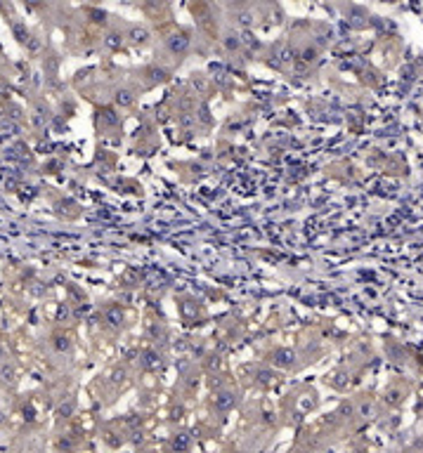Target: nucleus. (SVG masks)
I'll return each instance as SVG.
<instances>
[{
  "label": "nucleus",
  "instance_id": "f257e3e1",
  "mask_svg": "<svg viewBox=\"0 0 423 453\" xmlns=\"http://www.w3.org/2000/svg\"><path fill=\"white\" fill-rule=\"evenodd\" d=\"M215 406H218L220 411L232 409V406H234V394H232V392H222V394H218V397H215Z\"/></svg>",
  "mask_w": 423,
  "mask_h": 453
},
{
  "label": "nucleus",
  "instance_id": "f03ea898",
  "mask_svg": "<svg viewBox=\"0 0 423 453\" xmlns=\"http://www.w3.org/2000/svg\"><path fill=\"white\" fill-rule=\"evenodd\" d=\"M189 444H192V439H189V435H184V432L175 435V439H173V448H175L178 453L187 451V448H189Z\"/></svg>",
  "mask_w": 423,
  "mask_h": 453
},
{
  "label": "nucleus",
  "instance_id": "7ed1b4c3",
  "mask_svg": "<svg viewBox=\"0 0 423 453\" xmlns=\"http://www.w3.org/2000/svg\"><path fill=\"white\" fill-rule=\"evenodd\" d=\"M274 364H277V366H282V368L291 366V364H293V352H288V349L277 352V354H274Z\"/></svg>",
  "mask_w": 423,
  "mask_h": 453
},
{
  "label": "nucleus",
  "instance_id": "20e7f679",
  "mask_svg": "<svg viewBox=\"0 0 423 453\" xmlns=\"http://www.w3.org/2000/svg\"><path fill=\"white\" fill-rule=\"evenodd\" d=\"M14 375H17V371H14L12 364H0V380L3 382H12Z\"/></svg>",
  "mask_w": 423,
  "mask_h": 453
},
{
  "label": "nucleus",
  "instance_id": "39448f33",
  "mask_svg": "<svg viewBox=\"0 0 423 453\" xmlns=\"http://www.w3.org/2000/svg\"><path fill=\"white\" fill-rule=\"evenodd\" d=\"M74 409H76V401H74V399H69L67 404H61L59 413H61V416H64V418H69V416H71V413H74Z\"/></svg>",
  "mask_w": 423,
  "mask_h": 453
},
{
  "label": "nucleus",
  "instance_id": "423d86ee",
  "mask_svg": "<svg viewBox=\"0 0 423 453\" xmlns=\"http://www.w3.org/2000/svg\"><path fill=\"white\" fill-rule=\"evenodd\" d=\"M3 359H5V349L0 347V361H3Z\"/></svg>",
  "mask_w": 423,
  "mask_h": 453
}]
</instances>
